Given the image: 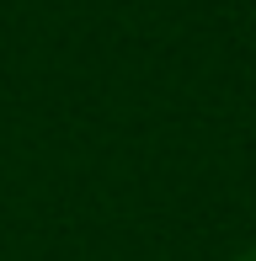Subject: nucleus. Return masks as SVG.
<instances>
[{"instance_id": "nucleus-1", "label": "nucleus", "mask_w": 256, "mask_h": 261, "mask_svg": "<svg viewBox=\"0 0 256 261\" xmlns=\"http://www.w3.org/2000/svg\"><path fill=\"white\" fill-rule=\"evenodd\" d=\"M229 261H256V240L246 245V251H235V256H229Z\"/></svg>"}]
</instances>
